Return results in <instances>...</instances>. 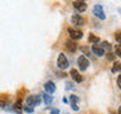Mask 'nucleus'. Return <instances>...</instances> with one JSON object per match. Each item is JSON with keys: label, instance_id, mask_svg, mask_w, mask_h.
Segmentation results:
<instances>
[{"label": "nucleus", "instance_id": "obj_1", "mask_svg": "<svg viewBox=\"0 0 121 114\" xmlns=\"http://www.w3.org/2000/svg\"><path fill=\"white\" fill-rule=\"evenodd\" d=\"M42 101V95H29L28 98H26V104L29 106H37L39 105Z\"/></svg>", "mask_w": 121, "mask_h": 114}, {"label": "nucleus", "instance_id": "obj_2", "mask_svg": "<svg viewBox=\"0 0 121 114\" xmlns=\"http://www.w3.org/2000/svg\"><path fill=\"white\" fill-rule=\"evenodd\" d=\"M57 66H58V68H60V70H66L68 67V60L63 53H59L58 58H57Z\"/></svg>", "mask_w": 121, "mask_h": 114}, {"label": "nucleus", "instance_id": "obj_3", "mask_svg": "<svg viewBox=\"0 0 121 114\" xmlns=\"http://www.w3.org/2000/svg\"><path fill=\"white\" fill-rule=\"evenodd\" d=\"M77 62H78V66L81 68V71H86L87 67L90 66V61L86 58V56H79Z\"/></svg>", "mask_w": 121, "mask_h": 114}, {"label": "nucleus", "instance_id": "obj_4", "mask_svg": "<svg viewBox=\"0 0 121 114\" xmlns=\"http://www.w3.org/2000/svg\"><path fill=\"white\" fill-rule=\"evenodd\" d=\"M93 14L96 15L97 18H100V19H105L106 18L105 11H104V9H102V6L100 5V4H96V5L93 6Z\"/></svg>", "mask_w": 121, "mask_h": 114}, {"label": "nucleus", "instance_id": "obj_5", "mask_svg": "<svg viewBox=\"0 0 121 114\" xmlns=\"http://www.w3.org/2000/svg\"><path fill=\"white\" fill-rule=\"evenodd\" d=\"M68 34L71 36L72 39H81L83 33L81 32V30L78 29H72V28H68Z\"/></svg>", "mask_w": 121, "mask_h": 114}, {"label": "nucleus", "instance_id": "obj_6", "mask_svg": "<svg viewBox=\"0 0 121 114\" xmlns=\"http://www.w3.org/2000/svg\"><path fill=\"white\" fill-rule=\"evenodd\" d=\"M74 6V9L78 11V13H83L86 9H87V4L85 1H73L72 3Z\"/></svg>", "mask_w": 121, "mask_h": 114}, {"label": "nucleus", "instance_id": "obj_7", "mask_svg": "<svg viewBox=\"0 0 121 114\" xmlns=\"http://www.w3.org/2000/svg\"><path fill=\"white\" fill-rule=\"evenodd\" d=\"M44 89H45V91H47V94H53L56 91V85H54V82L53 81H47L44 84Z\"/></svg>", "mask_w": 121, "mask_h": 114}, {"label": "nucleus", "instance_id": "obj_8", "mask_svg": "<svg viewBox=\"0 0 121 114\" xmlns=\"http://www.w3.org/2000/svg\"><path fill=\"white\" fill-rule=\"evenodd\" d=\"M72 23H73L74 25H83L85 24V19H83L81 15L74 14V15H72Z\"/></svg>", "mask_w": 121, "mask_h": 114}, {"label": "nucleus", "instance_id": "obj_9", "mask_svg": "<svg viewBox=\"0 0 121 114\" xmlns=\"http://www.w3.org/2000/svg\"><path fill=\"white\" fill-rule=\"evenodd\" d=\"M66 48L68 49L69 52H76L78 49V44L76 43V42H73V41H67L66 42Z\"/></svg>", "mask_w": 121, "mask_h": 114}, {"label": "nucleus", "instance_id": "obj_10", "mask_svg": "<svg viewBox=\"0 0 121 114\" xmlns=\"http://www.w3.org/2000/svg\"><path fill=\"white\" fill-rule=\"evenodd\" d=\"M92 52L95 53L96 56H98V57H101V56H104L105 55V51H104V48L101 47V46H97V44H95V46H92Z\"/></svg>", "mask_w": 121, "mask_h": 114}, {"label": "nucleus", "instance_id": "obj_11", "mask_svg": "<svg viewBox=\"0 0 121 114\" xmlns=\"http://www.w3.org/2000/svg\"><path fill=\"white\" fill-rule=\"evenodd\" d=\"M71 76H72V79H73L76 82H81L83 80V77L79 75V72L77 70H74V68H72V70H71Z\"/></svg>", "mask_w": 121, "mask_h": 114}, {"label": "nucleus", "instance_id": "obj_12", "mask_svg": "<svg viewBox=\"0 0 121 114\" xmlns=\"http://www.w3.org/2000/svg\"><path fill=\"white\" fill-rule=\"evenodd\" d=\"M78 96H76V95H71L69 96V101H71V106H72V109L76 110L77 112L78 110V106H77V103H78Z\"/></svg>", "mask_w": 121, "mask_h": 114}, {"label": "nucleus", "instance_id": "obj_13", "mask_svg": "<svg viewBox=\"0 0 121 114\" xmlns=\"http://www.w3.org/2000/svg\"><path fill=\"white\" fill-rule=\"evenodd\" d=\"M13 110H14L15 113L20 114L22 110H23V108H22V101H17V103H15L14 106H13Z\"/></svg>", "mask_w": 121, "mask_h": 114}, {"label": "nucleus", "instance_id": "obj_14", "mask_svg": "<svg viewBox=\"0 0 121 114\" xmlns=\"http://www.w3.org/2000/svg\"><path fill=\"white\" fill-rule=\"evenodd\" d=\"M42 99L44 100V103H45L47 105H49V104L52 103V100H53L52 96H51L49 94H47V93H45V94H42Z\"/></svg>", "mask_w": 121, "mask_h": 114}, {"label": "nucleus", "instance_id": "obj_15", "mask_svg": "<svg viewBox=\"0 0 121 114\" xmlns=\"http://www.w3.org/2000/svg\"><path fill=\"white\" fill-rule=\"evenodd\" d=\"M101 47L104 48V51H105V52H107V53H108V52H111V44H110L108 42H106V41H105V42H102V43H101Z\"/></svg>", "mask_w": 121, "mask_h": 114}, {"label": "nucleus", "instance_id": "obj_16", "mask_svg": "<svg viewBox=\"0 0 121 114\" xmlns=\"http://www.w3.org/2000/svg\"><path fill=\"white\" fill-rule=\"evenodd\" d=\"M88 41H90V42H92V43H98V42H100V37L95 36V34H90Z\"/></svg>", "mask_w": 121, "mask_h": 114}, {"label": "nucleus", "instance_id": "obj_17", "mask_svg": "<svg viewBox=\"0 0 121 114\" xmlns=\"http://www.w3.org/2000/svg\"><path fill=\"white\" fill-rule=\"evenodd\" d=\"M112 72H117V71H121V63L120 62H115V65H113L112 67Z\"/></svg>", "mask_w": 121, "mask_h": 114}, {"label": "nucleus", "instance_id": "obj_18", "mask_svg": "<svg viewBox=\"0 0 121 114\" xmlns=\"http://www.w3.org/2000/svg\"><path fill=\"white\" fill-rule=\"evenodd\" d=\"M115 55L117 57H121V44L115 46Z\"/></svg>", "mask_w": 121, "mask_h": 114}, {"label": "nucleus", "instance_id": "obj_19", "mask_svg": "<svg viewBox=\"0 0 121 114\" xmlns=\"http://www.w3.org/2000/svg\"><path fill=\"white\" fill-rule=\"evenodd\" d=\"M23 110H24V112H26V113H33V108H32V106H29V105H26V106H24V108H23Z\"/></svg>", "mask_w": 121, "mask_h": 114}, {"label": "nucleus", "instance_id": "obj_20", "mask_svg": "<svg viewBox=\"0 0 121 114\" xmlns=\"http://www.w3.org/2000/svg\"><path fill=\"white\" fill-rule=\"evenodd\" d=\"M106 56H107V60H108V61H113V60H115V55H113L112 52L106 53Z\"/></svg>", "mask_w": 121, "mask_h": 114}, {"label": "nucleus", "instance_id": "obj_21", "mask_svg": "<svg viewBox=\"0 0 121 114\" xmlns=\"http://www.w3.org/2000/svg\"><path fill=\"white\" fill-rule=\"evenodd\" d=\"M115 38H116V41L119 42V44H121V32H117L116 36H115Z\"/></svg>", "mask_w": 121, "mask_h": 114}, {"label": "nucleus", "instance_id": "obj_22", "mask_svg": "<svg viewBox=\"0 0 121 114\" xmlns=\"http://www.w3.org/2000/svg\"><path fill=\"white\" fill-rule=\"evenodd\" d=\"M49 114H59V110H58V109H52Z\"/></svg>", "mask_w": 121, "mask_h": 114}, {"label": "nucleus", "instance_id": "obj_23", "mask_svg": "<svg viewBox=\"0 0 121 114\" xmlns=\"http://www.w3.org/2000/svg\"><path fill=\"white\" fill-rule=\"evenodd\" d=\"M117 85H119V87L121 89V74H120L119 77H117Z\"/></svg>", "mask_w": 121, "mask_h": 114}, {"label": "nucleus", "instance_id": "obj_24", "mask_svg": "<svg viewBox=\"0 0 121 114\" xmlns=\"http://www.w3.org/2000/svg\"><path fill=\"white\" fill-rule=\"evenodd\" d=\"M6 105V103H5V100H0V108H4V106Z\"/></svg>", "mask_w": 121, "mask_h": 114}, {"label": "nucleus", "instance_id": "obj_25", "mask_svg": "<svg viewBox=\"0 0 121 114\" xmlns=\"http://www.w3.org/2000/svg\"><path fill=\"white\" fill-rule=\"evenodd\" d=\"M67 89H73V84H71V82H67Z\"/></svg>", "mask_w": 121, "mask_h": 114}, {"label": "nucleus", "instance_id": "obj_26", "mask_svg": "<svg viewBox=\"0 0 121 114\" xmlns=\"http://www.w3.org/2000/svg\"><path fill=\"white\" fill-rule=\"evenodd\" d=\"M119 114H121V106H120V108H119Z\"/></svg>", "mask_w": 121, "mask_h": 114}, {"label": "nucleus", "instance_id": "obj_27", "mask_svg": "<svg viewBox=\"0 0 121 114\" xmlns=\"http://www.w3.org/2000/svg\"><path fill=\"white\" fill-rule=\"evenodd\" d=\"M120 13H121V9H120Z\"/></svg>", "mask_w": 121, "mask_h": 114}]
</instances>
